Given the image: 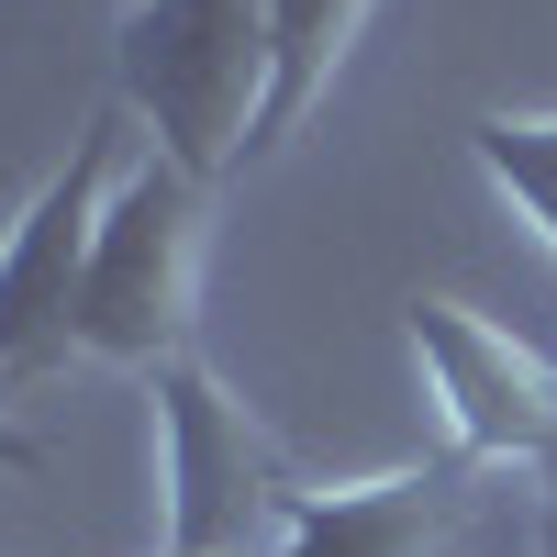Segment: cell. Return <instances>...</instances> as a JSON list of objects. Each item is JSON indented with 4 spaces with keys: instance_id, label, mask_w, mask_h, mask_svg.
I'll list each match as a JSON object with an SVG mask.
<instances>
[{
    "instance_id": "1",
    "label": "cell",
    "mask_w": 557,
    "mask_h": 557,
    "mask_svg": "<svg viewBox=\"0 0 557 557\" xmlns=\"http://www.w3.org/2000/svg\"><path fill=\"white\" fill-rule=\"evenodd\" d=\"M112 101L201 190L246 168L268 112V0H134L112 34Z\"/></svg>"
},
{
    "instance_id": "2",
    "label": "cell",
    "mask_w": 557,
    "mask_h": 557,
    "mask_svg": "<svg viewBox=\"0 0 557 557\" xmlns=\"http://www.w3.org/2000/svg\"><path fill=\"white\" fill-rule=\"evenodd\" d=\"M201 246H212V190L168 157H134L112 178V212L89 235L78 278V357L101 368H178L201 323Z\"/></svg>"
},
{
    "instance_id": "3",
    "label": "cell",
    "mask_w": 557,
    "mask_h": 557,
    "mask_svg": "<svg viewBox=\"0 0 557 557\" xmlns=\"http://www.w3.org/2000/svg\"><path fill=\"white\" fill-rule=\"evenodd\" d=\"M157 435H168V546L157 557H268L301 513V480L278 469L257 412L201 357L157 368Z\"/></svg>"
},
{
    "instance_id": "4",
    "label": "cell",
    "mask_w": 557,
    "mask_h": 557,
    "mask_svg": "<svg viewBox=\"0 0 557 557\" xmlns=\"http://www.w3.org/2000/svg\"><path fill=\"white\" fill-rule=\"evenodd\" d=\"M134 112H89V134L67 146V168L23 201V223L0 235V391H34L78 357V278H89V235L112 212V178L134 168Z\"/></svg>"
},
{
    "instance_id": "5",
    "label": "cell",
    "mask_w": 557,
    "mask_h": 557,
    "mask_svg": "<svg viewBox=\"0 0 557 557\" xmlns=\"http://www.w3.org/2000/svg\"><path fill=\"white\" fill-rule=\"evenodd\" d=\"M401 335H412V357H424V380L446 401V435H457L469 469H546L557 457V368L546 357H524L502 323H480L446 290H412Z\"/></svg>"
},
{
    "instance_id": "6",
    "label": "cell",
    "mask_w": 557,
    "mask_h": 557,
    "mask_svg": "<svg viewBox=\"0 0 557 557\" xmlns=\"http://www.w3.org/2000/svg\"><path fill=\"white\" fill-rule=\"evenodd\" d=\"M469 513V457H412V469L346 480V491H301L290 535L268 557H435Z\"/></svg>"
},
{
    "instance_id": "7",
    "label": "cell",
    "mask_w": 557,
    "mask_h": 557,
    "mask_svg": "<svg viewBox=\"0 0 557 557\" xmlns=\"http://www.w3.org/2000/svg\"><path fill=\"white\" fill-rule=\"evenodd\" d=\"M368 12H380V0H268V112H257L246 168L301 134V112L335 89V67H346V45L368 34Z\"/></svg>"
},
{
    "instance_id": "8",
    "label": "cell",
    "mask_w": 557,
    "mask_h": 557,
    "mask_svg": "<svg viewBox=\"0 0 557 557\" xmlns=\"http://www.w3.org/2000/svg\"><path fill=\"white\" fill-rule=\"evenodd\" d=\"M469 157L491 168V190L557 246V112H480L469 123Z\"/></svg>"
},
{
    "instance_id": "9",
    "label": "cell",
    "mask_w": 557,
    "mask_h": 557,
    "mask_svg": "<svg viewBox=\"0 0 557 557\" xmlns=\"http://www.w3.org/2000/svg\"><path fill=\"white\" fill-rule=\"evenodd\" d=\"M0 469H12V480H45V469H57V446H45L34 424H12V412H0Z\"/></svg>"
},
{
    "instance_id": "10",
    "label": "cell",
    "mask_w": 557,
    "mask_h": 557,
    "mask_svg": "<svg viewBox=\"0 0 557 557\" xmlns=\"http://www.w3.org/2000/svg\"><path fill=\"white\" fill-rule=\"evenodd\" d=\"M535 480H546V557H557V457H546V469H535Z\"/></svg>"
},
{
    "instance_id": "11",
    "label": "cell",
    "mask_w": 557,
    "mask_h": 557,
    "mask_svg": "<svg viewBox=\"0 0 557 557\" xmlns=\"http://www.w3.org/2000/svg\"><path fill=\"white\" fill-rule=\"evenodd\" d=\"M123 12H134V0H123Z\"/></svg>"
}]
</instances>
